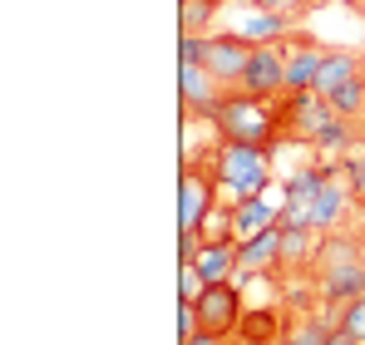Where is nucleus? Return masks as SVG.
Instances as JSON below:
<instances>
[{
    "instance_id": "24",
    "label": "nucleus",
    "mask_w": 365,
    "mask_h": 345,
    "mask_svg": "<svg viewBox=\"0 0 365 345\" xmlns=\"http://www.w3.org/2000/svg\"><path fill=\"white\" fill-rule=\"evenodd\" d=\"M326 345H361V341H356V336H346V331L336 326V331H331V341H326Z\"/></svg>"
},
{
    "instance_id": "14",
    "label": "nucleus",
    "mask_w": 365,
    "mask_h": 345,
    "mask_svg": "<svg viewBox=\"0 0 365 345\" xmlns=\"http://www.w3.org/2000/svg\"><path fill=\"white\" fill-rule=\"evenodd\" d=\"M242 257H237V272H277L282 267V227L257 232L252 242H237Z\"/></svg>"
},
{
    "instance_id": "8",
    "label": "nucleus",
    "mask_w": 365,
    "mask_h": 345,
    "mask_svg": "<svg viewBox=\"0 0 365 345\" xmlns=\"http://www.w3.org/2000/svg\"><path fill=\"white\" fill-rule=\"evenodd\" d=\"M237 89L262 94V99L287 94V50H282V40H277V45H257V50H252L242 79H237Z\"/></svg>"
},
{
    "instance_id": "19",
    "label": "nucleus",
    "mask_w": 365,
    "mask_h": 345,
    "mask_svg": "<svg viewBox=\"0 0 365 345\" xmlns=\"http://www.w3.org/2000/svg\"><path fill=\"white\" fill-rule=\"evenodd\" d=\"M197 237H202V242H227V237H232V202H217V207L202 217Z\"/></svg>"
},
{
    "instance_id": "26",
    "label": "nucleus",
    "mask_w": 365,
    "mask_h": 345,
    "mask_svg": "<svg viewBox=\"0 0 365 345\" xmlns=\"http://www.w3.org/2000/svg\"><path fill=\"white\" fill-rule=\"evenodd\" d=\"M237 345H242V341H237Z\"/></svg>"
},
{
    "instance_id": "10",
    "label": "nucleus",
    "mask_w": 365,
    "mask_h": 345,
    "mask_svg": "<svg viewBox=\"0 0 365 345\" xmlns=\"http://www.w3.org/2000/svg\"><path fill=\"white\" fill-rule=\"evenodd\" d=\"M282 50H287V94L316 89V69H321L326 45H316L311 35H297V40H282Z\"/></svg>"
},
{
    "instance_id": "3",
    "label": "nucleus",
    "mask_w": 365,
    "mask_h": 345,
    "mask_svg": "<svg viewBox=\"0 0 365 345\" xmlns=\"http://www.w3.org/2000/svg\"><path fill=\"white\" fill-rule=\"evenodd\" d=\"M207 172L217 177V192H227V202H242V197H262L267 182H272V153L267 148H247V143H217L207 158Z\"/></svg>"
},
{
    "instance_id": "18",
    "label": "nucleus",
    "mask_w": 365,
    "mask_h": 345,
    "mask_svg": "<svg viewBox=\"0 0 365 345\" xmlns=\"http://www.w3.org/2000/svg\"><path fill=\"white\" fill-rule=\"evenodd\" d=\"M247 5H257V10H272V15H282V20H306V15H316L326 0H247Z\"/></svg>"
},
{
    "instance_id": "5",
    "label": "nucleus",
    "mask_w": 365,
    "mask_h": 345,
    "mask_svg": "<svg viewBox=\"0 0 365 345\" xmlns=\"http://www.w3.org/2000/svg\"><path fill=\"white\" fill-rule=\"evenodd\" d=\"M178 99H182V118L197 123V118L217 114V104L227 99V84L207 64H182L178 69Z\"/></svg>"
},
{
    "instance_id": "7",
    "label": "nucleus",
    "mask_w": 365,
    "mask_h": 345,
    "mask_svg": "<svg viewBox=\"0 0 365 345\" xmlns=\"http://www.w3.org/2000/svg\"><path fill=\"white\" fill-rule=\"evenodd\" d=\"M356 202V192H351V172L346 163H326L321 172V192H316V212H311V232H336V222L346 217V207Z\"/></svg>"
},
{
    "instance_id": "1",
    "label": "nucleus",
    "mask_w": 365,
    "mask_h": 345,
    "mask_svg": "<svg viewBox=\"0 0 365 345\" xmlns=\"http://www.w3.org/2000/svg\"><path fill=\"white\" fill-rule=\"evenodd\" d=\"M212 128H217V138H227V143H247V148L277 153V148H282V133H287L282 94H277V99H262V94H247V89H227V99H222L217 114H212Z\"/></svg>"
},
{
    "instance_id": "16",
    "label": "nucleus",
    "mask_w": 365,
    "mask_h": 345,
    "mask_svg": "<svg viewBox=\"0 0 365 345\" xmlns=\"http://www.w3.org/2000/svg\"><path fill=\"white\" fill-rule=\"evenodd\" d=\"M331 109L341 118H351L356 128H361V138H365V69L351 79V84H341L336 94H331Z\"/></svg>"
},
{
    "instance_id": "4",
    "label": "nucleus",
    "mask_w": 365,
    "mask_h": 345,
    "mask_svg": "<svg viewBox=\"0 0 365 345\" xmlns=\"http://www.w3.org/2000/svg\"><path fill=\"white\" fill-rule=\"evenodd\" d=\"M212 207H217V177L207 172V163L187 158L178 177V232H197Z\"/></svg>"
},
{
    "instance_id": "11",
    "label": "nucleus",
    "mask_w": 365,
    "mask_h": 345,
    "mask_svg": "<svg viewBox=\"0 0 365 345\" xmlns=\"http://www.w3.org/2000/svg\"><path fill=\"white\" fill-rule=\"evenodd\" d=\"M282 331H287V311L282 306H247L232 336L242 345H272V341H282Z\"/></svg>"
},
{
    "instance_id": "22",
    "label": "nucleus",
    "mask_w": 365,
    "mask_h": 345,
    "mask_svg": "<svg viewBox=\"0 0 365 345\" xmlns=\"http://www.w3.org/2000/svg\"><path fill=\"white\" fill-rule=\"evenodd\" d=\"M346 172H351V192H356V207L365 212V153L346 158Z\"/></svg>"
},
{
    "instance_id": "23",
    "label": "nucleus",
    "mask_w": 365,
    "mask_h": 345,
    "mask_svg": "<svg viewBox=\"0 0 365 345\" xmlns=\"http://www.w3.org/2000/svg\"><path fill=\"white\" fill-rule=\"evenodd\" d=\"M178 59H182V64H202V35H182Z\"/></svg>"
},
{
    "instance_id": "2",
    "label": "nucleus",
    "mask_w": 365,
    "mask_h": 345,
    "mask_svg": "<svg viewBox=\"0 0 365 345\" xmlns=\"http://www.w3.org/2000/svg\"><path fill=\"white\" fill-rule=\"evenodd\" d=\"M306 277L316 282V296L326 306H346L351 296H361L365 291V237L326 232L316 242V257H311Z\"/></svg>"
},
{
    "instance_id": "12",
    "label": "nucleus",
    "mask_w": 365,
    "mask_h": 345,
    "mask_svg": "<svg viewBox=\"0 0 365 345\" xmlns=\"http://www.w3.org/2000/svg\"><path fill=\"white\" fill-rule=\"evenodd\" d=\"M361 69H365L361 50H326V55H321V69H316V94L331 99V94H336L341 84H351Z\"/></svg>"
},
{
    "instance_id": "13",
    "label": "nucleus",
    "mask_w": 365,
    "mask_h": 345,
    "mask_svg": "<svg viewBox=\"0 0 365 345\" xmlns=\"http://www.w3.org/2000/svg\"><path fill=\"white\" fill-rule=\"evenodd\" d=\"M237 257H242V247L227 237V242H202V252H197V272H202V282L212 287V282H232L237 277Z\"/></svg>"
},
{
    "instance_id": "25",
    "label": "nucleus",
    "mask_w": 365,
    "mask_h": 345,
    "mask_svg": "<svg viewBox=\"0 0 365 345\" xmlns=\"http://www.w3.org/2000/svg\"><path fill=\"white\" fill-rule=\"evenodd\" d=\"M222 345H237V341H222Z\"/></svg>"
},
{
    "instance_id": "17",
    "label": "nucleus",
    "mask_w": 365,
    "mask_h": 345,
    "mask_svg": "<svg viewBox=\"0 0 365 345\" xmlns=\"http://www.w3.org/2000/svg\"><path fill=\"white\" fill-rule=\"evenodd\" d=\"M227 0H182L178 5V30L182 35H212V20Z\"/></svg>"
},
{
    "instance_id": "21",
    "label": "nucleus",
    "mask_w": 365,
    "mask_h": 345,
    "mask_svg": "<svg viewBox=\"0 0 365 345\" xmlns=\"http://www.w3.org/2000/svg\"><path fill=\"white\" fill-rule=\"evenodd\" d=\"M207 291V282H202V272L187 262V267H178V306H197V296Z\"/></svg>"
},
{
    "instance_id": "9",
    "label": "nucleus",
    "mask_w": 365,
    "mask_h": 345,
    "mask_svg": "<svg viewBox=\"0 0 365 345\" xmlns=\"http://www.w3.org/2000/svg\"><path fill=\"white\" fill-rule=\"evenodd\" d=\"M252 50H257V45H247L242 35H232V30H212V35H202V64H207L227 89H237V79H242Z\"/></svg>"
},
{
    "instance_id": "27",
    "label": "nucleus",
    "mask_w": 365,
    "mask_h": 345,
    "mask_svg": "<svg viewBox=\"0 0 365 345\" xmlns=\"http://www.w3.org/2000/svg\"><path fill=\"white\" fill-rule=\"evenodd\" d=\"M361 5H365V0H361Z\"/></svg>"
},
{
    "instance_id": "6",
    "label": "nucleus",
    "mask_w": 365,
    "mask_h": 345,
    "mask_svg": "<svg viewBox=\"0 0 365 345\" xmlns=\"http://www.w3.org/2000/svg\"><path fill=\"white\" fill-rule=\"evenodd\" d=\"M192 311H197V326H202V331L232 336L237 321H242V311H247V301H242V291H237V282H212V287L197 296Z\"/></svg>"
},
{
    "instance_id": "20",
    "label": "nucleus",
    "mask_w": 365,
    "mask_h": 345,
    "mask_svg": "<svg viewBox=\"0 0 365 345\" xmlns=\"http://www.w3.org/2000/svg\"><path fill=\"white\" fill-rule=\"evenodd\" d=\"M336 326H341L346 336H356V341L365 345V291H361V296H351V301H346V306L336 311Z\"/></svg>"
},
{
    "instance_id": "15",
    "label": "nucleus",
    "mask_w": 365,
    "mask_h": 345,
    "mask_svg": "<svg viewBox=\"0 0 365 345\" xmlns=\"http://www.w3.org/2000/svg\"><path fill=\"white\" fill-rule=\"evenodd\" d=\"M277 212H282V207H272V202H262V197L232 202V242H252L257 232L277 227Z\"/></svg>"
}]
</instances>
